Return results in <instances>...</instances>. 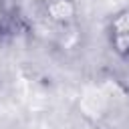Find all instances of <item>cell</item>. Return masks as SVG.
<instances>
[{
  "instance_id": "5",
  "label": "cell",
  "mask_w": 129,
  "mask_h": 129,
  "mask_svg": "<svg viewBox=\"0 0 129 129\" xmlns=\"http://www.w3.org/2000/svg\"><path fill=\"white\" fill-rule=\"evenodd\" d=\"M4 58H6V38H0V73L4 67Z\"/></svg>"
},
{
  "instance_id": "4",
  "label": "cell",
  "mask_w": 129,
  "mask_h": 129,
  "mask_svg": "<svg viewBox=\"0 0 129 129\" xmlns=\"http://www.w3.org/2000/svg\"><path fill=\"white\" fill-rule=\"evenodd\" d=\"M18 30V10L6 2L0 0V38H10Z\"/></svg>"
},
{
  "instance_id": "3",
  "label": "cell",
  "mask_w": 129,
  "mask_h": 129,
  "mask_svg": "<svg viewBox=\"0 0 129 129\" xmlns=\"http://www.w3.org/2000/svg\"><path fill=\"white\" fill-rule=\"evenodd\" d=\"M109 50L119 60H129V6L115 10L105 24Z\"/></svg>"
},
{
  "instance_id": "2",
  "label": "cell",
  "mask_w": 129,
  "mask_h": 129,
  "mask_svg": "<svg viewBox=\"0 0 129 129\" xmlns=\"http://www.w3.org/2000/svg\"><path fill=\"white\" fill-rule=\"evenodd\" d=\"M34 14L44 32L62 48L77 46L81 38V8L77 0H36Z\"/></svg>"
},
{
  "instance_id": "6",
  "label": "cell",
  "mask_w": 129,
  "mask_h": 129,
  "mask_svg": "<svg viewBox=\"0 0 129 129\" xmlns=\"http://www.w3.org/2000/svg\"><path fill=\"white\" fill-rule=\"evenodd\" d=\"M6 2H10V4H12V6L16 8V10H18V6L22 4V0H6Z\"/></svg>"
},
{
  "instance_id": "1",
  "label": "cell",
  "mask_w": 129,
  "mask_h": 129,
  "mask_svg": "<svg viewBox=\"0 0 129 129\" xmlns=\"http://www.w3.org/2000/svg\"><path fill=\"white\" fill-rule=\"evenodd\" d=\"M75 111L91 129H129V83L109 71L87 77L75 95Z\"/></svg>"
}]
</instances>
